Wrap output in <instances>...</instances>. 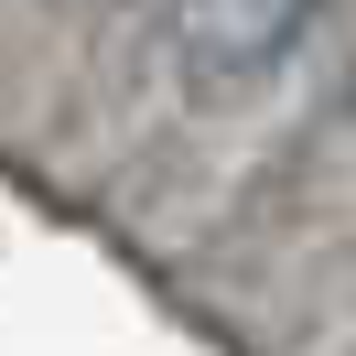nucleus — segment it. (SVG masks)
Here are the masks:
<instances>
[{
  "mask_svg": "<svg viewBox=\"0 0 356 356\" xmlns=\"http://www.w3.org/2000/svg\"><path fill=\"white\" fill-rule=\"evenodd\" d=\"M313 22V0H173V54L195 87H238V76L281 65V44Z\"/></svg>",
  "mask_w": 356,
  "mask_h": 356,
  "instance_id": "obj_1",
  "label": "nucleus"
}]
</instances>
